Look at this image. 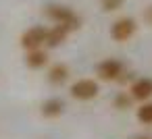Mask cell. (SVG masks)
I'll use <instances>...</instances> for the list:
<instances>
[{
	"label": "cell",
	"instance_id": "cell-1",
	"mask_svg": "<svg viewBox=\"0 0 152 139\" xmlns=\"http://www.w3.org/2000/svg\"><path fill=\"white\" fill-rule=\"evenodd\" d=\"M44 15H46L48 19H52L54 23H61V25L69 27L71 31H75V29L81 27L79 15H77L73 9L65 7V4H48V7L44 9Z\"/></svg>",
	"mask_w": 152,
	"mask_h": 139
},
{
	"label": "cell",
	"instance_id": "cell-2",
	"mask_svg": "<svg viewBox=\"0 0 152 139\" xmlns=\"http://www.w3.org/2000/svg\"><path fill=\"white\" fill-rule=\"evenodd\" d=\"M123 73H125V67L117 58H106L96 64V75L102 81H119Z\"/></svg>",
	"mask_w": 152,
	"mask_h": 139
},
{
	"label": "cell",
	"instance_id": "cell-3",
	"mask_svg": "<svg viewBox=\"0 0 152 139\" xmlns=\"http://www.w3.org/2000/svg\"><path fill=\"white\" fill-rule=\"evenodd\" d=\"M135 31H137V23L131 17H123L110 25V38L115 42H127Z\"/></svg>",
	"mask_w": 152,
	"mask_h": 139
},
{
	"label": "cell",
	"instance_id": "cell-4",
	"mask_svg": "<svg viewBox=\"0 0 152 139\" xmlns=\"http://www.w3.org/2000/svg\"><path fill=\"white\" fill-rule=\"evenodd\" d=\"M98 91H100V87H98V81H94V79H79L71 85V96L81 102L94 100L98 96Z\"/></svg>",
	"mask_w": 152,
	"mask_h": 139
},
{
	"label": "cell",
	"instance_id": "cell-5",
	"mask_svg": "<svg viewBox=\"0 0 152 139\" xmlns=\"http://www.w3.org/2000/svg\"><path fill=\"white\" fill-rule=\"evenodd\" d=\"M46 27L42 25H36V27H29L27 31H23L21 35V46L29 52V50H38L46 44Z\"/></svg>",
	"mask_w": 152,
	"mask_h": 139
},
{
	"label": "cell",
	"instance_id": "cell-6",
	"mask_svg": "<svg viewBox=\"0 0 152 139\" xmlns=\"http://www.w3.org/2000/svg\"><path fill=\"white\" fill-rule=\"evenodd\" d=\"M129 93H131L133 100L146 102V100L152 96V79H146V77L135 79V81L131 83V87H129Z\"/></svg>",
	"mask_w": 152,
	"mask_h": 139
},
{
	"label": "cell",
	"instance_id": "cell-7",
	"mask_svg": "<svg viewBox=\"0 0 152 139\" xmlns=\"http://www.w3.org/2000/svg\"><path fill=\"white\" fill-rule=\"evenodd\" d=\"M69 33H71L69 27L56 23L54 27H50V29L46 31V44H44V46H48V48H56V46H61V44L69 38Z\"/></svg>",
	"mask_w": 152,
	"mask_h": 139
},
{
	"label": "cell",
	"instance_id": "cell-8",
	"mask_svg": "<svg viewBox=\"0 0 152 139\" xmlns=\"http://www.w3.org/2000/svg\"><path fill=\"white\" fill-rule=\"evenodd\" d=\"M42 116H46V118H56V116H61L63 112H65V102L61 100V98H50V100H46L44 104H42Z\"/></svg>",
	"mask_w": 152,
	"mask_h": 139
},
{
	"label": "cell",
	"instance_id": "cell-9",
	"mask_svg": "<svg viewBox=\"0 0 152 139\" xmlns=\"http://www.w3.org/2000/svg\"><path fill=\"white\" fill-rule=\"evenodd\" d=\"M67 79H69V67H67V64L56 62V64H52V67L48 69V81H50L52 85H61V83H65Z\"/></svg>",
	"mask_w": 152,
	"mask_h": 139
},
{
	"label": "cell",
	"instance_id": "cell-10",
	"mask_svg": "<svg viewBox=\"0 0 152 139\" xmlns=\"http://www.w3.org/2000/svg\"><path fill=\"white\" fill-rule=\"evenodd\" d=\"M46 62H48V54H46L42 48L29 50L27 56H25V64H27L29 69H42V67H46Z\"/></svg>",
	"mask_w": 152,
	"mask_h": 139
},
{
	"label": "cell",
	"instance_id": "cell-11",
	"mask_svg": "<svg viewBox=\"0 0 152 139\" xmlns=\"http://www.w3.org/2000/svg\"><path fill=\"white\" fill-rule=\"evenodd\" d=\"M137 120L142 125H152V102H144L137 108Z\"/></svg>",
	"mask_w": 152,
	"mask_h": 139
},
{
	"label": "cell",
	"instance_id": "cell-12",
	"mask_svg": "<svg viewBox=\"0 0 152 139\" xmlns=\"http://www.w3.org/2000/svg\"><path fill=\"white\" fill-rule=\"evenodd\" d=\"M131 93H125V91H119L115 98H113V106L115 108H119V110H127V108H131Z\"/></svg>",
	"mask_w": 152,
	"mask_h": 139
},
{
	"label": "cell",
	"instance_id": "cell-13",
	"mask_svg": "<svg viewBox=\"0 0 152 139\" xmlns=\"http://www.w3.org/2000/svg\"><path fill=\"white\" fill-rule=\"evenodd\" d=\"M123 7V0H102V11L104 13H115Z\"/></svg>",
	"mask_w": 152,
	"mask_h": 139
},
{
	"label": "cell",
	"instance_id": "cell-14",
	"mask_svg": "<svg viewBox=\"0 0 152 139\" xmlns=\"http://www.w3.org/2000/svg\"><path fill=\"white\" fill-rule=\"evenodd\" d=\"M144 21H146V23H148V25L152 27V4L144 9Z\"/></svg>",
	"mask_w": 152,
	"mask_h": 139
},
{
	"label": "cell",
	"instance_id": "cell-15",
	"mask_svg": "<svg viewBox=\"0 0 152 139\" xmlns=\"http://www.w3.org/2000/svg\"><path fill=\"white\" fill-rule=\"evenodd\" d=\"M140 139H148V137H140Z\"/></svg>",
	"mask_w": 152,
	"mask_h": 139
}]
</instances>
